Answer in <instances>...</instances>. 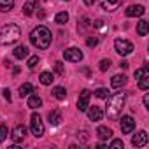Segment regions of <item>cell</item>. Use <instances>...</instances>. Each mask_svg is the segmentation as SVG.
<instances>
[{"mask_svg":"<svg viewBox=\"0 0 149 149\" xmlns=\"http://www.w3.org/2000/svg\"><path fill=\"white\" fill-rule=\"evenodd\" d=\"M125 84H126V77L123 76V74H116V76H112V79H111V86H112L114 90H121Z\"/></svg>","mask_w":149,"mask_h":149,"instance_id":"obj_14","label":"cell"},{"mask_svg":"<svg viewBox=\"0 0 149 149\" xmlns=\"http://www.w3.org/2000/svg\"><path fill=\"white\" fill-rule=\"evenodd\" d=\"M30 93H33V86H32L30 83H25V84L19 86V97H21V98H23V97H28Z\"/></svg>","mask_w":149,"mask_h":149,"instance_id":"obj_21","label":"cell"},{"mask_svg":"<svg viewBox=\"0 0 149 149\" xmlns=\"http://www.w3.org/2000/svg\"><path fill=\"white\" fill-rule=\"evenodd\" d=\"M26 104H28V107H30V109H39V107L42 105V98H40L39 95H32V93H30V95H28V102H26Z\"/></svg>","mask_w":149,"mask_h":149,"instance_id":"obj_16","label":"cell"},{"mask_svg":"<svg viewBox=\"0 0 149 149\" xmlns=\"http://www.w3.org/2000/svg\"><path fill=\"white\" fill-rule=\"evenodd\" d=\"M54 21H56L58 25H65V23L68 21V13H65V11L58 13V14L54 16Z\"/></svg>","mask_w":149,"mask_h":149,"instance_id":"obj_25","label":"cell"},{"mask_svg":"<svg viewBox=\"0 0 149 149\" xmlns=\"http://www.w3.org/2000/svg\"><path fill=\"white\" fill-rule=\"evenodd\" d=\"M144 105H146V109H149V95L147 93L144 95Z\"/></svg>","mask_w":149,"mask_h":149,"instance_id":"obj_37","label":"cell"},{"mask_svg":"<svg viewBox=\"0 0 149 149\" xmlns=\"http://www.w3.org/2000/svg\"><path fill=\"white\" fill-rule=\"evenodd\" d=\"M114 49H116L118 54L128 56L135 47H133V44H132L130 40H126V39H116V40H114Z\"/></svg>","mask_w":149,"mask_h":149,"instance_id":"obj_5","label":"cell"},{"mask_svg":"<svg viewBox=\"0 0 149 149\" xmlns=\"http://www.w3.org/2000/svg\"><path fill=\"white\" fill-rule=\"evenodd\" d=\"M90 98H91V91L90 90H83L79 93V100H77V109L79 112H86V109L90 107Z\"/></svg>","mask_w":149,"mask_h":149,"instance_id":"obj_7","label":"cell"},{"mask_svg":"<svg viewBox=\"0 0 149 149\" xmlns=\"http://www.w3.org/2000/svg\"><path fill=\"white\" fill-rule=\"evenodd\" d=\"M132 144H133L135 147H144V146L147 144V133H146L144 130H140V132L132 139Z\"/></svg>","mask_w":149,"mask_h":149,"instance_id":"obj_11","label":"cell"},{"mask_svg":"<svg viewBox=\"0 0 149 149\" xmlns=\"http://www.w3.org/2000/svg\"><path fill=\"white\" fill-rule=\"evenodd\" d=\"M39 61H40V58H39L37 54H35V56H30L28 61H26V67H28V68H35V65H37Z\"/></svg>","mask_w":149,"mask_h":149,"instance_id":"obj_29","label":"cell"},{"mask_svg":"<svg viewBox=\"0 0 149 149\" xmlns=\"http://www.w3.org/2000/svg\"><path fill=\"white\" fill-rule=\"evenodd\" d=\"M60 121H61V112H60V111H53V112H49V123H51L53 126L60 125Z\"/></svg>","mask_w":149,"mask_h":149,"instance_id":"obj_24","label":"cell"},{"mask_svg":"<svg viewBox=\"0 0 149 149\" xmlns=\"http://www.w3.org/2000/svg\"><path fill=\"white\" fill-rule=\"evenodd\" d=\"M95 2H97V0H84V4H86V6H88V7H90V6H93V4H95Z\"/></svg>","mask_w":149,"mask_h":149,"instance_id":"obj_38","label":"cell"},{"mask_svg":"<svg viewBox=\"0 0 149 149\" xmlns=\"http://www.w3.org/2000/svg\"><path fill=\"white\" fill-rule=\"evenodd\" d=\"M2 93H4V98H6V100H9V102H11V91H9V90H7V88H6V90H4V91H2Z\"/></svg>","mask_w":149,"mask_h":149,"instance_id":"obj_35","label":"cell"},{"mask_svg":"<svg viewBox=\"0 0 149 149\" xmlns=\"http://www.w3.org/2000/svg\"><path fill=\"white\" fill-rule=\"evenodd\" d=\"M139 88H140L142 91H146V90L149 88V76H144L142 79H139Z\"/></svg>","mask_w":149,"mask_h":149,"instance_id":"obj_28","label":"cell"},{"mask_svg":"<svg viewBox=\"0 0 149 149\" xmlns=\"http://www.w3.org/2000/svg\"><path fill=\"white\" fill-rule=\"evenodd\" d=\"M39 79H40V83H42L44 86H49V84L54 81V77H53V74H51V72H42Z\"/></svg>","mask_w":149,"mask_h":149,"instance_id":"obj_23","label":"cell"},{"mask_svg":"<svg viewBox=\"0 0 149 149\" xmlns=\"http://www.w3.org/2000/svg\"><path fill=\"white\" fill-rule=\"evenodd\" d=\"M111 65H112V63H111V60L107 58V60H102V61H100V67H98V68H100L102 72H107V70L111 68Z\"/></svg>","mask_w":149,"mask_h":149,"instance_id":"obj_31","label":"cell"},{"mask_svg":"<svg viewBox=\"0 0 149 149\" xmlns=\"http://www.w3.org/2000/svg\"><path fill=\"white\" fill-rule=\"evenodd\" d=\"M25 135H26V128L23 126V125H18V126H14V130H13V140L16 142V144H19V142H23V139H25Z\"/></svg>","mask_w":149,"mask_h":149,"instance_id":"obj_10","label":"cell"},{"mask_svg":"<svg viewBox=\"0 0 149 149\" xmlns=\"http://www.w3.org/2000/svg\"><path fill=\"white\" fill-rule=\"evenodd\" d=\"M144 76H149V68L147 67H142V68L135 70V79H142Z\"/></svg>","mask_w":149,"mask_h":149,"instance_id":"obj_27","label":"cell"},{"mask_svg":"<svg viewBox=\"0 0 149 149\" xmlns=\"http://www.w3.org/2000/svg\"><path fill=\"white\" fill-rule=\"evenodd\" d=\"M51 32H49V28L47 26H44V25H39V26H35L32 32H30V42H32V46H35L37 49H47L49 47V44H51Z\"/></svg>","mask_w":149,"mask_h":149,"instance_id":"obj_1","label":"cell"},{"mask_svg":"<svg viewBox=\"0 0 149 149\" xmlns=\"http://www.w3.org/2000/svg\"><path fill=\"white\" fill-rule=\"evenodd\" d=\"M30 130H32V135L33 137H42L44 135V123H42V118L39 112H33L32 118H30Z\"/></svg>","mask_w":149,"mask_h":149,"instance_id":"obj_4","label":"cell"},{"mask_svg":"<svg viewBox=\"0 0 149 149\" xmlns=\"http://www.w3.org/2000/svg\"><path fill=\"white\" fill-rule=\"evenodd\" d=\"M65 2H68V0H65Z\"/></svg>","mask_w":149,"mask_h":149,"instance_id":"obj_40","label":"cell"},{"mask_svg":"<svg viewBox=\"0 0 149 149\" xmlns=\"http://www.w3.org/2000/svg\"><path fill=\"white\" fill-rule=\"evenodd\" d=\"M13 54H14V58H18V60L28 58V47H26V46H18Z\"/></svg>","mask_w":149,"mask_h":149,"instance_id":"obj_17","label":"cell"},{"mask_svg":"<svg viewBox=\"0 0 149 149\" xmlns=\"http://www.w3.org/2000/svg\"><path fill=\"white\" fill-rule=\"evenodd\" d=\"M86 44H88V47H95V46L98 44V37H97V35H91V37H88Z\"/></svg>","mask_w":149,"mask_h":149,"instance_id":"obj_32","label":"cell"},{"mask_svg":"<svg viewBox=\"0 0 149 149\" xmlns=\"http://www.w3.org/2000/svg\"><path fill=\"white\" fill-rule=\"evenodd\" d=\"M54 70H56V74L63 76V74H65V67H63V63H61V61H56V63H54Z\"/></svg>","mask_w":149,"mask_h":149,"instance_id":"obj_33","label":"cell"},{"mask_svg":"<svg viewBox=\"0 0 149 149\" xmlns=\"http://www.w3.org/2000/svg\"><path fill=\"white\" fill-rule=\"evenodd\" d=\"M7 135H9L7 126H6V125H0V142H4V140L7 139Z\"/></svg>","mask_w":149,"mask_h":149,"instance_id":"obj_30","label":"cell"},{"mask_svg":"<svg viewBox=\"0 0 149 149\" xmlns=\"http://www.w3.org/2000/svg\"><path fill=\"white\" fill-rule=\"evenodd\" d=\"M119 67H121V68H128V61H121Z\"/></svg>","mask_w":149,"mask_h":149,"instance_id":"obj_39","label":"cell"},{"mask_svg":"<svg viewBox=\"0 0 149 149\" xmlns=\"http://www.w3.org/2000/svg\"><path fill=\"white\" fill-rule=\"evenodd\" d=\"M19 37H21V30L18 25L9 23V25L0 28V44L2 46H11V44L18 42Z\"/></svg>","mask_w":149,"mask_h":149,"instance_id":"obj_3","label":"cell"},{"mask_svg":"<svg viewBox=\"0 0 149 149\" xmlns=\"http://www.w3.org/2000/svg\"><path fill=\"white\" fill-rule=\"evenodd\" d=\"M123 146H125V144H123V140H119V139H116V140L111 142V147H121V149H123Z\"/></svg>","mask_w":149,"mask_h":149,"instance_id":"obj_34","label":"cell"},{"mask_svg":"<svg viewBox=\"0 0 149 149\" xmlns=\"http://www.w3.org/2000/svg\"><path fill=\"white\" fill-rule=\"evenodd\" d=\"M63 58L67 61H72V63H79L83 60V51L79 47H68L63 51Z\"/></svg>","mask_w":149,"mask_h":149,"instance_id":"obj_6","label":"cell"},{"mask_svg":"<svg viewBox=\"0 0 149 149\" xmlns=\"http://www.w3.org/2000/svg\"><path fill=\"white\" fill-rule=\"evenodd\" d=\"M97 135H98L102 140H107V139H111V137H112V130H111V128H107V126H98Z\"/></svg>","mask_w":149,"mask_h":149,"instance_id":"obj_18","label":"cell"},{"mask_svg":"<svg viewBox=\"0 0 149 149\" xmlns=\"http://www.w3.org/2000/svg\"><path fill=\"white\" fill-rule=\"evenodd\" d=\"M95 97H97V98H102V100H107V98H109V91H107L105 88H98V90L95 91Z\"/></svg>","mask_w":149,"mask_h":149,"instance_id":"obj_26","label":"cell"},{"mask_svg":"<svg viewBox=\"0 0 149 149\" xmlns=\"http://www.w3.org/2000/svg\"><path fill=\"white\" fill-rule=\"evenodd\" d=\"M37 2H39V0H26L25 6H23L25 16H32V14H33V11L37 9Z\"/></svg>","mask_w":149,"mask_h":149,"instance_id":"obj_15","label":"cell"},{"mask_svg":"<svg viewBox=\"0 0 149 149\" xmlns=\"http://www.w3.org/2000/svg\"><path fill=\"white\" fill-rule=\"evenodd\" d=\"M119 93H116V95H112L111 98H109V102H107V118L109 119H112V121H116V119H119V116H121V111H123V107H125V102H126V93H123L121 90H118Z\"/></svg>","mask_w":149,"mask_h":149,"instance_id":"obj_2","label":"cell"},{"mask_svg":"<svg viewBox=\"0 0 149 149\" xmlns=\"http://www.w3.org/2000/svg\"><path fill=\"white\" fill-rule=\"evenodd\" d=\"M53 97H54L56 100H65L67 90H65L63 86H56V88H53Z\"/></svg>","mask_w":149,"mask_h":149,"instance_id":"obj_20","label":"cell"},{"mask_svg":"<svg viewBox=\"0 0 149 149\" xmlns=\"http://www.w3.org/2000/svg\"><path fill=\"white\" fill-rule=\"evenodd\" d=\"M100 6L104 11H116L119 6H121V0H100Z\"/></svg>","mask_w":149,"mask_h":149,"instance_id":"obj_13","label":"cell"},{"mask_svg":"<svg viewBox=\"0 0 149 149\" xmlns=\"http://www.w3.org/2000/svg\"><path fill=\"white\" fill-rule=\"evenodd\" d=\"M86 112H88V118L91 119V121H100L102 118H104V111L100 109V107H97V105H90L88 109H86Z\"/></svg>","mask_w":149,"mask_h":149,"instance_id":"obj_9","label":"cell"},{"mask_svg":"<svg viewBox=\"0 0 149 149\" xmlns=\"http://www.w3.org/2000/svg\"><path fill=\"white\" fill-rule=\"evenodd\" d=\"M125 13H126V16H128V18H133V16H137V18H139V16H142V14L146 13V9H144V6L137 4V6H130Z\"/></svg>","mask_w":149,"mask_h":149,"instance_id":"obj_12","label":"cell"},{"mask_svg":"<svg viewBox=\"0 0 149 149\" xmlns=\"http://www.w3.org/2000/svg\"><path fill=\"white\" fill-rule=\"evenodd\" d=\"M93 26H95V28H102V26H104V21H102V19H97V21L93 23Z\"/></svg>","mask_w":149,"mask_h":149,"instance_id":"obj_36","label":"cell"},{"mask_svg":"<svg viewBox=\"0 0 149 149\" xmlns=\"http://www.w3.org/2000/svg\"><path fill=\"white\" fill-rule=\"evenodd\" d=\"M14 7V0H0V13H9Z\"/></svg>","mask_w":149,"mask_h":149,"instance_id":"obj_22","label":"cell"},{"mask_svg":"<svg viewBox=\"0 0 149 149\" xmlns=\"http://www.w3.org/2000/svg\"><path fill=\"white\" fill-rule=\"evenodd\" d=\"M147 32H149V23L147 21H139V25H137V33L140 35V37H146L147 35Z\"/></svg>","mask_w":149,"mask_h":149,"instance_id":"obj_19","label":"cell"},{"mask_svg":"<svg viewBox=\"0 0 149 149\" xmlns=\"http://www.w3.org/2000/svg\"><path fill=\"white\" fill-rule=\"evenodd\" d=\"M119 118H121V116H119ZM119 125H121V132H123L125 135H130V133L135 130V119H133L132 116H123L121 121H119Z\"/></svg>","mask_w":149,"mask_h":149,"instance_id":"obj_8","label":"cell"}]
</instances>
